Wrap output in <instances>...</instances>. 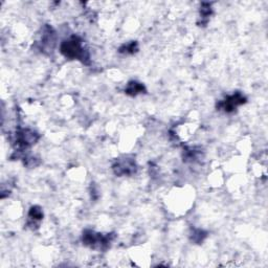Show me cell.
Listing matches in <instances>:
<instances>
[{"label": "cell", "instance_id": "cell-4", "mask_svg": "<svg viewBox=\"0 0 268 268\" xmlns=\"http://www.w3.org/2000/svg\"><path fill=\"white\" fill-rule=\"evenodd\" d=\"M143 91H145V87L143 86V84L137 82H130L126 89V92L131 95H136L139 93H142Z\"/></svg>", "mask_w": 268, "mask_h": 268}, {"label": "cell", "instance_id": "cell-1", "mask_svg": "<svg viewBox=\"0 0 268 268\" xmlns=\"http://www.w3.org/2000/svg\"><path fill=\"white\" fill-rule=\"evenodd\" d=\"M61 52L66 58L69 59H79L84 61L86 58L82 42L78 37H72L67 41H64L61 45Z\"/></svg>", "mask_w": 268, "mask_h": 268}, {"label": "cell", "instance_id": "cell-3", "mask_svg": "<svg viewBox=\"0 0 268 268\" xmlns=\"http://www.w3.org/2000/svg\"><path fill=\"white\" fill-rule=\"evenodd\" d=\"M245 103V97L241 93H236L227 96L224 101L221 102L220 106L225 112H232L236 109L240 105Z\"/></svg>", "mask_w": 268, "mask_h": 268}, {"label": "cell", "instance_id": "cell-2", "mask_svg": "<svg viewBox=\"0 0 268 268\" xmlns=\"http://www.w3.org/2000/svg\"><path fill=\"white\" fill-rule=\"evenodd\" d=\"M83 242L86 245H89L93 248H103L110 242V239L109 237H103L101 234H94L91 231H88L83 236Z\"/></svg>", "mask_w": 268, "mask_h": 268}, {"label": "cell", "instance_id": "cell-5", "mask_svg": "<svg viewBox=\"0 0 268 268\" xmlns=\"http://www.w3.org/2000/svg\"><path fill=\"white\" fill-rule=\"evenodd\" d=\"M29 217H30V219H31V220H41L42 217H43L42 210L40 209L39 208H37V207L31 208L30 210Z\"/></svg>", "mask_w": 268, "mask_h": 268}]
</instances>
